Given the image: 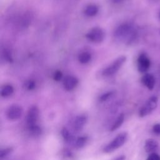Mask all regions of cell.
I'll return each instance as SVG.
<instances>
[{"mask_svg": "<svg viewBox=\"0 0 160 160\" xmlns=\"http://www.w3.org/2000/svg\"><path fill=\"white\" fill-rule=\"evenodd\" d=\"M128 133L123 132L119 134L115 138L113 139L109 144H108L103 149L105 153H111L121 148L127 141Z\"/></svg>", "mask_w": 160, "mask_h": 160, "instance_id": "6da1fadb", "label": "cell"}, {"mask_svg": "<svg viewBox=\"0 0 160 160\" xmlns=\"http://www.w3.org/2000/svg\"><path fill=\"white\" fill-rule=\"evenodd\" d=\"M157 106L158 98L156 96H152L149 98L139 109V116L141 118H143L150 114L156 108Z\"/></svg>", "mask_w": 160, "mask_h": 160, "instance_id": "7a4b0ae2", "label": "cell"}, {"mask_svg": "<svg viewBox=\"0 0 160 160\" xmlns=\"http://www.w3.org/2000/svg\"><path fill=\"white\" fill-rule=\"evenodd\" d=\"M126 58L124 56H121L116 59L112 64L108 66L102 71V75L106 77L111 76L115 74L125 62Z\"/></svg>", "mask_w": 160, "mask_h": 160, "instance_id": "3957f363", "label": "cell"}, {"mask_svg": "<svg viewBox=\"0 0 160 160\" xmlns=\"http://www.w3.org/2000/svg\"><path fill=\"white\" fill-rule=\"evenodd\" d=\"M23 113L22 108L18 104H12L8 108L6 116L10 121H17L20 119Z\"/></svg>", "mask_w": 160, "mask_h": 160, "instance_id": "277c9868", "label": "cell"}, {"mask_svg": "<svg viewBox=\"0 0 160 160\" xmlns=\"http://www.w3.org/2000/svg\"><path fill=\"white\" fill-rule=\"evenodd\" d=\"M86 36L91 42H101L104 38V32L99 28H94L86 34Z\"/></svg>", "mask_w": 160, "mask_h": 160, "instance_id": "5b68a950", "label": "cell"}, {"mask_svg": "<svg viewBox=\"0 0 160 160\" xmlns=\"http://www.w3.org/2000/svg\"><path fill=\"white\" fill-rule=\"evenodd\" d=\"M39 116V110L36 106H32L29 108L26 116L27 127L37 124Z\"/></svg>", "mask_w": 160, "mask_h": 160, "instance_id": "8992f818", "label": "cell"}, {"mask_svg": "<svg viewBox=\"0 0 160 160\" xmlns=\"http://www.w3.org/2000/svg\"><path fill=\"white\" fill-rule=\"evenodd\" d=\"M132 28L129 24H122L120 25L115 31L114 35L118 38H125L132 35Z\"/></svg>", "mask_w": 160, "mask_h": 160, "instance_id": "52a82bcc", "label": "cell"}, {"mask_svg": "<svg viewBox=\"0 0 160 160\" xmlns=\"http://www.w3.org/2000/svg\"><path fill=\"white\" fill-rule=\"evenodd\" d=\"M138 71L141 73L146 72L150 67V60L145 53H141L137 61Z\"/></svg>", "mask_w": 160, "mask_h": 160, "instance_id": "ba28073f", "label": "cell"}, {"mask_svg": "<svg viewBox=\"0 0 160 160\" xmlns=\"http://www.w3.org/2000/svg\"><path fill=\"white\" fill-rule=\"evenodd\" d=\"M87 120L88 117L86 114H82L77 116L72 122V129L75 132H81L86 125Z\"/></svg>", "mask_w": 160, "mask_h": 160, "instance_id": "9c48e42d", "label": "cell"}, {"mask_svg": "<svg viewBox=\"0 0 160 160\" xmlns=\"http://www.w3.org/2000/svg\"><path fill=\"white\" fill-rule=\"evenodd\" d=\"M78 84V79L73 76H67L64 80V87L67 91H72Z\"/></svg>", "mask_w": 160, "mask_h": 160, "instance_id": "30bf717a", "label": "cell"}, {"mask_svg": "<svg viewBox=\"0 0 160 160\" xmlns=\"http://www.w3.org/2000/svg\"><path fill=\"white\" fill-rule=\"evenodd\" d=\"M142 83L149 90H152L154 88L156 80L153 75L149 73H146L141 78Z\"/></svg>", "mask_w": 160, "mask_h": 160, "instance_id": "8fae6325", "label": "cell"}, {"mask_svg": "<svg viewBox=\"0 0 160 160\" xmlns=\"http://www.w3.org/2000/svg\"><path fill=\"white\" fill-rule=\"evenodd\" d=\"M158 143L156 141L152 139H148L145 141L144 149L146 152L152 153L158 148Z\"/></svg>", "mask_w": 160, "mask_h": 160, "instance_id": "7c38bea8", "label": "cell"}, {"mask_svg": "<svg viewBox=\"0 0 160 160\" xmlns=\"http://www.w3.org/2000/svg\"><path fill=\"white\" fill-rule=\"evenodd\" d=\"M29 134L33 137H38L42 134V129L38 125L35 124L31 126L27 127Z\"/></svg>", "mask_w": 160, "mask_h": 160, "instance_id": "4fadbf2b", "label": "cell"}, {"mask_svg": "<svg viewBox=\"0 0 160 160\" xmlns=\"http://www.w3.org/2000/svg\"><path fill=\"white\" fill-rule=\"evenodd\" d=\"M61 134H62V136L64 140L66 142H68V143L74 142V141H75L74 136L69 132V131L67 128H63L62 129Z\"/></svg>", "mask_w": 160, "mask_h": 160, "instance_id": "5bb4252c", "label": "cell"}, {"mask_svg": "<svg viewBox=\"0 0 160 160\" xmlns=\"http://www.w3.org/2000/svg\"><path fill=\"white\" fill-rule=\"evenodd\" d=\"M88 140V137L87 136H81L78 137L75 139L74 142V148L77 149H79L82 148L86 144Z\"/></svg>", "mask_w": 160, "mask_h": 160, "instance_id": "9a60e30c", "label": "cell"}, {"mask_svg": "<svg viewBox=\"0 0 160 160\" xmlns=\"http://www.w3.org/2000/svg\"><path fill=\"white\" fill-rule=\"evenodd\" d=\"M98 7L95 4H90L84 9V14L89 17H92L97 14L98 12Z\"/></svg>", "mask_w": 160, "mask_h": 160, "instance_id": "2e32d148", "label": "cell"}, {"mask_svg": "<svg viewBox=\"0 0 160 160\" xmlns=\"http://www.w3.org/2000/svg\"><path fill=\"white\" fill-rule=\"evenodd\" d=\"M14 92V88L10 84H6L3 86L1 90V95L2 97L6 98L12 94Z\"/></svg>", "mask_w": 160, "mask_h": 160, "instance_id": "e0dca14e", "label": "cell"}, {"mask_svg": "<svg viewBox=\"0 0 160 160\" xmlns=\"http://www.w3.org/2000/svg\"><path fill=\"white\" fill-rule=\"evenodd\" d=\"M124 121V114L123 113H121L116 119V121L113 123L111 128H110L111 131H114L116 129H118L121 126L122 124Z\"/></svg>", "mask_w": 160, "mask_h": 160, "instance_id": "ac0fdd59", "label": "cell"}, {"mask_svg": "<svg viewBox=\"0 0 160 160\" xmlns=\"http://www.w3.org/2000/svg\"><path fill=\"white\" fill-rule=\"evenodd\" d=\"M91 59V54L88 52H82L78 56V60L81 64H87Z\"/></svg>", "mask_w": 160, "mask_h": 160, "instance_id": "d6986e66", "label": "cell"}, {"mask_svg": "<svg viewBox=\"0 0 160 160\" xmlns=\"http://www.w3.org/2000/svg\"><path fill=\"white\" fill-rule=\"evenodd\" d=\"M13 149L11 147L6 148L4 149H2L0 151V159H2L8 156L12 151Z\"/></svg>", "mask_w": 160, "mask_h": 160, "instance_id": "ffe728a7", "label": "cell"}, {"mask_svg": "<svg viewBox=\"0 0 160 160\" xmlns=\"http://www.w3.org/2000/svg\"><path fill=\"white\" fill-rule=\"evenodd\" d=\"M114 92L113 91H109L106 93H104L99 97V101L101 102H104L107 100H108L109 98H111L113 95Z\"/></svg>", "mask_w": 160, "mask_h": 160, "instance_id": "44dd1931", "label": "cell"}, {"mask_svg": "<svg viewBox=\"0 0 160 160\" xmlns=\"http://www.w3.org/2000/svg\"><path fill=\"white\" fill-rule=\"evenodd\" d=\"M62 155L66 159H71L73 158L72 152L71 150H69V149H66V148L64 149V150H62Z\"/></svg>", "mask_w": 160, "mask_h": 160, "instance_id": "7402d4cb", "label": "cell"}, {"mask_svg": "<svg viewBox=\"0 0 160 160\" xmlns=\"http://www.w3.org/2000/svg\"><path fill=\"white\" fill-rule=\"evenodd\" d=\"M24 86L26 88V89L28 90H32L33 89H34L35 86H36V83L34 81L32 80H29L28 81H26L25 82Z\"/></svg>", "mask_w": 160, "mask_h": 160, "instance_id": "603a6c76", "label": "cell"}, {"mask_svg": "<svg viewBox=\"0 0 160 160\" xmlns=\"http://www.w3.org/2000/svg\"><path fill=\"white\" fill-rule=\"evenodd\" d=\"M146 160H160V156L155 152L151 153Z\"/></svg>", "mask_w": 160, "mask_h": 160, "instance_id": "cb8c5ba5", "label": "cell"}, {"mask_svg": "<svg viewBox=\"0 0 160 160\" xmlns=\"http://www.w3.org/2000/svg\"><path fill=\"white\" fill-rule=\"evenodd\" d=\"M53 78L55 81H60L62 78V74L60 71H57L54 72Z\"/></svg>", "mask_w": 160, "mask_h": 160, "instance_id": "d4e9b609", "label": "cell"}, {"mask_svg": "<svg viewBox=\"0 0 160 160\" xmlns=\"http://www.w3.org/2000/svg\"><path fill=\"white\" fill-rule=\"evenodd\" d=\"M152 131L156 135H160V123L155 124L153 126Z\"/></svg>", "mask_w": 160, "mask_h": 160, "instance_id": "484cf974", "label": "cell"}, {"mask_svg": "<svg viewBox=\"0 0 160 160\" xmlns=\"http://www.w3.org/2000/svg\"><path fill=\"white\" fill-rule=\"evenodd\" d=\"M126 159V157H125V156H119L118 158H116L114 160H125Z\"/></svg>", "mask_w": 160, "mask_h": 160, "instance_id": "4316f807", "label": "cell"}, {"mask_svg": "<svg viewBox=\"0 0 160 160\" xmlns=\"http://www.w3.org/2000/svg\"><path fill=\"white\" fill-rule=\"evenodd\" d=\"M114 3H119V2H122L123 0H112Z\"/></svg>", "mask_w": 160, "mask_h": 160, "instance_id": "83f0119b", "label": "cell"}, {"mask_svg": "<svg viewBox=\"0 0 160 160\" xmlns=\"http://www.w3.org/2000/svg\"><path fill=\"white\" fill-rule=\"evenodd\" d=\"M159 18H160V12H159Z\"/></svg>", "mask_w": 160, "mask_h": 160, "instance_id": "f1b7e54d", "label": "cell"}]
</instances>
